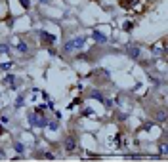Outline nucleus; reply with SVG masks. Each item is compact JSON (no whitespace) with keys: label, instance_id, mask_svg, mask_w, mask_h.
Instances as JSON below:
<instances>
[{"label":"nucleus","instance_id":"obj_14","mask_svg":"<svg viewBox=\"0 0 168 162\" xmlns=\"http://www.w3.org/2000/svg\"><path fill=\"white\" fill-rule=\"evenodd\" d=\"M8 51H10L8 44H0V54H8Z\"/></svg>","mask_w":168,"mask_h":162},{"label":"nucleus","instance_id":"obj_12","mask_svg":"<svg viewBox=\"0 0 168 162\" xmlns=\"http://www.w3.org/2000/svg\"><path fill=\"white\" fill-rule=\"evenodd\" d=\"M122 29H124L126 32H130L132 29H134V23H132V21H124V23H122Z\"/></svg>","mask_w":168,"mask_h":162},{"label":"nucleus","instance_id":"obj_3","mask_svg":"<svg viewBox=\"0 0 168 162\" xmlns=\"http://www.w3.org/2000/svg\"><path fill=\"white\" fill-rule=\"evenodd\" d=\"M38 34H40L42 42H44L46 46H54V44H55V36H54V34H50V32H46V31H40Z\"/></svg>","mask_w":168,"mask_h":162},{"label":"nucleus","instance_id":"obj_9","mask_svg":"<svg viewBox=\"0 0 168 162\" xmlns=\"http://www.w3.org/2000/svg\"><path fill=\"white\" fill-rule=\"evenodd\" d=\"M14 149L17 151L19 154H23V151H25V145L21 143V141H15V145H14Z\"/></svg>","mask_w":168,"mask_h":162},{"label":"nucleus","instance_id":"obj_8","mask_svg":"<svg viewBox=\"0 0 168 162\" xmlns=\"http://www.w3.org/2000/svg\"><path fill=\"white\" fill-rule=\"evenodd\" d=\"M15 48H17V51H21V54H27V51H29L27 44H25V42H23V40H19L17 44H15Z\"/></svg>","mask_w":168,"mask_h":162},{"label":"nucleus","instance_id":"obj_18","mask_svg":"<svg viewBox=\"0 0 168 162\" xmlns=\"http://www.w3.org/2000/svg\"><path fill=\"white\" fill-rule=\"evenodd\" d=\"M19 2H21V6H23V8H25V10H27L29 6H31V4H29V0H19Z\"/></svg>","mask_w":168,"mask_h":162},{"label":"nucleus","instance_id":"obj_7","mask_svg":"<svg viewBox=\"0 0 168 162\" xmlns=\"http://www.w3.org/2000/svg\"><path fill=\"white\" fill-rule=\"evenodd\" d=\"M75 147H77V143H75V139L73 137H65V149H67L69 153H73Z\"/></svg>","mask_w":168,"mask_h":162},{"label":"nucleus","instance_id":"obj_6","mask_svg":"<svg viewBox=\"0 0 168 162\" xmlns=\"http://www.w3.org/2000/svg\"><path fill=\"white\" fill-rule=\"evenodd\" d=\"M128 56H130L132 59H138V57L141 56V50L138 46H130V48H128Z\"/></svg>","mask_w":168,"mask_h":162},{"label":"nucleus","instance_id":"obj_4","mask_svg":"<svg viewBox=\"0 0 168 162\" xmlns=\"http://www.w3.org/2000/svg\"><path fill=\"white\" fill-rule=\"evenodd\" d=\"M2 82H4V84H10V88H12V90H17V82H15V76H14V74H6Z\"/></svg>","mask_w":168,"mask_h":162},{"label":"nucleus","instance_id":"obj_19","mask_svg":"<svg viewBox=\"0 0 168 162\" xmlns=\"http://www.w3.org/2000/svg\"><path fill=\"white\" fill-rule=\"evenodd\" d=\"M4 132H6V130H4V126H2V122H0V135L4 134Z\"/></svg>","mask_w":168,"mask_h":162},{"label":"nucleus","instance_id":"obj_10","mask_svg":"<svg viewBox=\"0 0 168 162\" xmlns=\"http://www.w3.org/2000/svg\"><path fill=\"white\" fill-rule=\"evenodd\" d=\"M23 103H25V97H23V95H17V99H15L14 107H15V109H19V107H23Z\"/></svg>","mask_w":168,"mask_h":162},{"label":"nucleus","instance_id":"obj_13","mask_svg":"<svg viewBox=\"0 0 168 162\" xmlns=\"http://www.w3.org/2000/svg\"><path fill=\"white\" fill-rule=\"evenodd\" d=\"M48 128H50L52 132H55V130L59 128V124H57V122H50V120H48Z\"/></svg>","mask_w":168,"mask_h":162},{"label":"nucleus","instance_id":"obj_16","mask_svg":"<svg viewBox=\"0 0 168 162\" xmlns=\"http://www.w3.org/2000/svg\"><path fill=\"white\" fill-rule=\"evenodd\" d=\"M0 69H2V71H8V69H12V63H2V65H0Z\"/></svg>","mask_w":168,"mask_h":162},{"label":"nucleus","instance_id":"obj_17","mask_svg":"<svg viewBox=\"0 0 168 162\" xmlns=\"http://www.w3.org/2000/svg\"><path fill=\"white\" fill-rule=\"evenodd\" d=\"M90 115H94L92 109H84V111H82V116H90Z\"/></svg>","mask_w":168,"mask_h":162},{"label":"nucleus","instance_id":"obj_5","mask_svg":"<svg viewBox=\"0 0 168 162\" xmlns=\"http://www.w3.org/2000/svg\"><path fill=\"white\" fill-rule=\"evenodd\" d=\"M92 38H94L97 44H105V42H107V36H105V34H101L100 31H94V32H92Z\"/></svg>","mask_w":168,"mask_h":162},{"label":"nucleus","instance_id":"obj_21","mask_svg":"<svg viewBox=\"0 0 168 162\" xmlns=\"http://www.w3.org/2000/svg\"><path fill=\"white\" fill-rule=\"evenodd\" d=\"M0 95H2V93H0Z\"/></svg>","mask_w":168,"mask_h":162},{"label":"nucleus","instance_id":"obj_11","mask_svg":"<svg viewBox=\"0 0 168 162\" xmlns=\"http://www.w3.org/2000/svg\"><path fill=\"white\" fill-rule=\"evenodd\" d=\"M92 97H94V99H97V101H101V103L105 101V97L101 95V92H97V90H95V92H92Z\"/></svg>","mask_w":168,"mask_h":162},{"label":"nucleus","instance_id":"obj_2","mask_svg":"<svg viewBox=\"0 0 168 162\" xmlns=\"http://www.w3.org/2000/svg\"><path fill=\"white\" fill-rule=\"evenodd\" d=\"M84 46H86V36H77V38H73V40L65 42L63 51L69 54V51H75V50H82Z\"/></svg>","mask_w":168,"mask_h":162},{"label":"nucleus","instance_id":"obj_15","mask_svg":"<svg viewBox=\"0 0 168 162\" xmlns=\"http://www.w3.org/2000/svg\"><path fill=\"white\" fill-rule=\"evenodd\" d=\"M157 118H159V122H164V120H166V115H164V111H160Z\"/></svg>","mask_w":168,"mask_h":162},{"label":"nucleus","instance_id":"obj_20","mask_svg":"<svg viewBox=\"0 0 168 162\" xmlns=\"http://www.w3.org/2000/svg\"><path fill=\"white\" fill-rule=\"evenodd\" d=\"M40 2H44V4H46V2H48V0H40Z\"/></svg>","mask_w":168,"mask_h":162},{"label":"nucleus","instance_id":"obj_1","mask_svg":"<svg viewBox=\"0 0 168 162\" xmlns=\"http://www.w3.org/2000/svg\"><path fill=\"white\" fill-rule=\"evenodd\" d=\"M27 118L31 126H37V128H46L48 126V116L44 115V111H32Z\"/></svg>","mask_w":168,"mask_h":162}]
</instances>
